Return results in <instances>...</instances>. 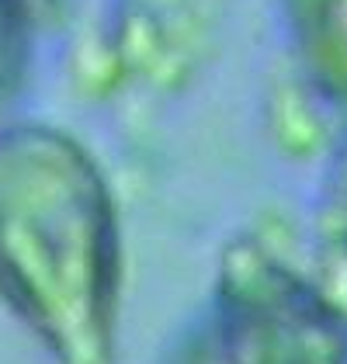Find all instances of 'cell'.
<instances>
[{"label": "cell", "instance_id": "6da1fadb", "mask_svg": "<svg viewBox=\"0 0 347 364\" xmlns=\"http://www.w3.org/2000/svg\"><path fill=\"white\" fill-rule=\"evenodd\" d=\"M0 302L56 364H115L118 205L90 149L49 122L0 129Z\"/></svg>", "mask_w": 347, "mask_h": 364}, {"label": "cell", "instance_id": "7a4b0ae2", "mask_svg": "<svg viewBox=\"0 0 347 364\" xmlns=\"http://www.w3.org/2000/svg\"><path fill=\"white\" fill-rule=\"evenodd\" d=\"M215 309L219 364H347L344 309L254 240L226 250Z\"/></svg>", "mask_w": 347, "mask_h": 364}, {"label": "cell", "instance_id": "3957f363", "mask_svg": "<svg viewBox=\"0 0 347 364\" xmlns=\"http://www.w3.org/2000/svg\"><path fill=\"white\" fill-rule=\"evenodd\" d=\"M285 14L302 73L347 112V0H285Z\"/></svg>", "mask_w": 347, "mask_h": 364}, {"label": "cell", "instance_id": "277c9868", "mask_svg": "<svg viewBox=\"0 0 347 364\" xmlns=\"http://www.w3.org/2000/svg\"><path fill=\"white\" fill-rule=\"evenodd\" d=\"M28 25L31 14L25 0H0V94H7L21 77Z\"/></svg>", "mask_w": 347, "mask_h": 364}, {"label": "cell", "instance_id": "5b68a950", "mask_svg": "<svg viewBox=\"0 0 347 364\" xmlns=\"http://www.w3.org/2000/svg\"><path fill=\"white\" fill-rule=\"evenodd\" d=\"M188 364H219V354H215L212 340H208V347H205V350H198V354H195V358H191Z\"/></svg>", "mask_w": 347, "mask_h": 364}, {"label": "cell", "instance_id": "8992f818", "mask_svg": "<svg viewBox=\"0 0 347 364\" xmlns=\"http://www.w3.org/2000/svg\"><path fill=\"white\" fill-rule=\"evenodd\" d=\"M59 0H25V7H28V14L35 18L38 11H49V7H56Z\"/></svg>", "mask_w": 347, "mask_h": 364}]
</instances>
